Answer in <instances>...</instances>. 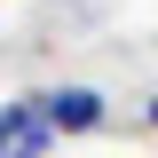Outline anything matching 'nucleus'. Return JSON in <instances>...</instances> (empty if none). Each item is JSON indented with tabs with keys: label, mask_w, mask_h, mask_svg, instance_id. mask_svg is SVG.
I'll list each match as a JSON object with an SVG mask.
<instances>
[{
	"label": "nucleus",
	"mask_w": 158,
	"mask_h": 158,
	"mask_svg": "<svg viewBox=\"0 0 158 158\" xmlns=\"http://www.w3.org/2000/svg\"><path fill=\"white\" fill-rule=\"evenodd\" d=\"M48 142H56V127H48L40 95L0 103V158H48Z\"/></svg>",
	"instance_id": "obj_1"
},
{
	"label": "nucleus",
	"mask_w": 158,
	"mask_h": 158,
	"mask_svg": "<svg viewBox=\"0 0 158 158\" xmlns=\"http://www.w3.org/2000/svg\"><path fill=\"white\" fill-rule=\"evenodd\" d=\"M40 111H48V127H56V135H103L111 103H103L95 87H56V95H40Z\"/></svg>",
	"instance_id": "obj_2"
},
{
	"label": "nucleus",
	"mask_w": 158,
	"mask_h": 158,
	"mask_svg": "<svg viewBox=\"0 0 158 158\" xmlns=\"http://www.w3.org/2000/svg\"><path fill=\"white\" fill-rule=\"evenodd\" d=\"M142 135H158V95H150V103H142Z\"/></svg>",
	"instance_id": "obj_3"
}]
</instances>
